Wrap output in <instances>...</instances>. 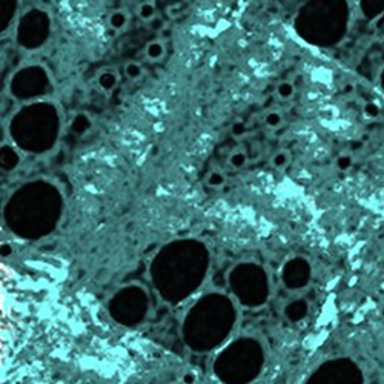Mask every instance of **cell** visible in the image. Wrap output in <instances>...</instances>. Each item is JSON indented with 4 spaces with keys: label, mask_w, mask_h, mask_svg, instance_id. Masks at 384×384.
Here are the masks:
<instances>
[{
    "label": "cell",
    "mask_w": 384,
    "mask_h": 384,
    "mask_svg": "<svg viewBox=\"0 0 384 384\" xmlns=\"http://www.w3.org/2000/svg\"><path fill=\"white\" fill-rule=\"evenodd\" d=\"M230 132H232L234 137H243L246 134V124H244V122H236V123H234Z\"/></svg>",
    "instance_id": "cell-20"
},
{
    "label": "cell",
    "mask_w": 384,
    "mask_h": 384,
    "mask_svg": "<svg viewBox=\"0 0 384 384\" xmlns=\"http://www.w3.org/2000/svg\"><path fill=\"white\" fill-rule=\"evenodd\" d=\"M137 16L146 24H152L157 18V6L152 2H142L137 8Z\"/></svg>",
    "instance_id": "cell-11"
},
{
    "label": "cell",
    "mask_w": 384,
    "mask_h": 384,
    "mask_svg": "<svg viewBox=\"0 0 384 384\" xmlns=\"http://www.w3.org/2000/svg\"><path fill=\"white\" fill-rule=\"evenodd\" d=\"M128 22H130V16H128L126 11L123 10H117L112 11L108 17V25L114 30V31H122L126 28Z\"/></svg>",
    "instance_id": "cell-10"
},
{
    "label": "cell",
    "mask_w": 384,
    "mask_h": 384,
    "mask_svg": "<svg viewBox=\"0 0 384 384\" xmlns=\"http://www.w3.org/2000/svg\"><path fill=\"white\" fill-rule=\"evenodd\" d=\"M232 284L242 300L249 304H258L266 296V276L255 266H242L232 275Z\"/></svg>",
    "instance_id": "cell-5"
},
{
    "label": "cell",
    "mask_w": 384,
    "mask_h": 384,
    "mask_svg": "<svg viewBox=\"0 0 384 384\" xmlns=\"http://www.w3.org/2000/svg\"><path fill=\"white\" fill-rule=\"evenodd\" d=\"M204 264V254L196 244H176L166 250L157 263V283L166 296L180 298L197 286Z\"/></svg>",
    "instance_id": "cell-1"
},
{
    "label": "cell",
    "mask_w": 384,
    "mask_h": 384,
    "mask_svg": "<svg viewBox=\"0 0 384 384\" xmlns=\"http://www.w3.org/2000/svg\"><path fill=\"white\" fill-rule=\"evenodd\" d=\"M228 163H229L234 169H242V168H244L246 163H248V156H246V152H243V151H236V152H232V154L229 156Z\"/></svg>",
    "instance_id": "cell-15"
},
{
    "label": "cell",
    "mask_w": 384,
    "mask_h": 384,
    "mask_svg": "<svg viewBox=\"0 0 384 384\" xmlns=\"http://www.w3.org/2000/svg\"><path fill=\"white\" fill-rule=\"evenodd\" d=\"M264 123L268 128H278L282 124V114L280 112H268Z\"/></svg>",
    "instance_id": "cell-19"
},
{
    "label": "cell",
    "mask_w": 384,
    "mask_h": 384,
    "mask_svg": "<svg viewBox=\"0 0 384 384\" xmlns=\"http://www.w3.org/2000/svg\"><path fill=\"white\" fill-rule=\"evenodd\" d=\"M289 163V154L286 151H278L272 157V166L275 169H284Z\"/></svg>",
    "instance_id": "cell-17"
},
{
    "label": "cell",
    "mask_w": 384,
    "mask_h": 384,
    "mask_svg": "<svg viewBox=\"0 0 384 384\" xmlns=\"http://www.w3.org/2000/svg\"><path fill=\"white\" fill-rule=\"evenodd\" d=\"M143 66L137 62H128L124 65V76L130 80H140L143 77Z\"/></svg>",
    "instance_id": "cell-12"
},
{
    "label": "cell",
    "mask_w": 384,
    "mask_h": 384,
    "mask_svg": "<svg viewBox=\"0 0 384 384\" xmlns=\"http://www.w3.org/2000/svg\"><path fill=\"white\" fill-rule=\"evenodd\" d=\"M166 54V46L162 40H152L149 42L144 48V56L149 62H160Z\"/></svg>",
    "instance_id": "cell-9"
},
{
    "label": "cell",
    "mask_w": 384,
    "mask_h": 384,
    "mask_svg": "<svg viewBox=\"0 0 384 384\" xmlns=\"http://www.w3.org/2000/svg\"><path fill=\"white\" fill-rule=\"evenodd\" d=\"M276 94H278L280 98L283 100H288L294 96V84L289 83V82H283L280 83L278 86H276Z\"/></svg>",
    "instance_id": "cell-18"
},
{
    "label": "cell",
    "mask_w": 384,
    "mask_h": 384,
    "mask_svg": "<svg viewBox=\"0 0 384 384\" xmlns=\"http://www.w3.org/2000/svg\"><path fill=\"white\" fill-rule=\"evenodd\" d=\"M234 309L222 296L202 302L186 322V340L196 350L216 348L232 326Z\"/></svg>",
    "instance_id": "cell-2"
},
{
    "label": "cell",
    "mask_w": 384,
    "mask_h": 384,
    "mask_svg": "<svg viewBox=\"0 0 384 384\" xmlns=\"http://www.w3.org/2000/svg\"><path fill=\"white\" fill-rule=\"evenodd\" d=\"M283 276H284V282L289 288H292V289L303 288L309 282V276H310L309 264L300 258L292 260L286 264Z\"/></svg>",
    "instance_id": "cell-7"
},
{
    "label": "cell",
    "mask_w": 384,
    "mask_h": 384,
    "mask_svg": "<svg viewBox=\"0 0 384 384\" xmlns=\"http://www.w3.org/2000/svg\"><path fill=\"white\" fill-rule=\"evenodd\" d=\"M118 82V76L114 70H103L97 76V84L98 88L104 92H110L116 88V84Z\"/></svg>",
    "instance_id": "cell-8"
},
{
    "label": "cell",
    "mask_w": 384,
    "mask_h": 384,
    "mask_svg": "<svg viewBox=\"0 0 384 384\" xmlns=\"http://www.w3.org/2000/svg\"><path fill=\"white\" fill-rule=\"evenodd\" d=\"M336 163H338V168H340V169H348V168L350 166V157H346V156H344V157H340Z\"/></svg>",
    "instance_id": "cell-21"
},
{
    "label": "cell",
    "mask_w": 384,
    "mask_h": 384,
    "mask_svg": "<svg viewBox=\"0 0 384 384\" xmlns=\"http://www.w3.org/2000/svg\"><path fill=\"white\" fill-rule=\"evenodd\" d=\"M304 384H366V375L354 360L335 358L318 366Z\"/></svg>",
    "instance_id": "cell-4"
},
{
    "label": "cell",
    "mask_w": 384,
    "mask_h": 384,
    "mask_svg": "<svg viewBox=\"0 0 384 384\" xmlns=\"http://www.w3.org/2000/svg\"><path fill=\"white\" fill-rule=\"evenodd\" d=\"M263 361L257 341L240 340L218 355L214 372L224 384H249L260 375Z\"/></svg>",
    "instance_id": "cell-3"
},
{
    "label": "cell",
    "mask_w": 384,
    "mask_h": 384,
    "mask_svg": "<svg viewBox=\"0 0 384 384\" xmlns=\"http://www.w3.org/2000/svg\"><path fill=\"white\" fill-rule=\"evenodd\" d=\"M146 308L143 292L138 289H130L122 292L112 303L114 315L123 323H136L142 318Z\"/></svg>",
    "instance_id": "cell-6"
},
{
    "label": "cell",
    "mask_w": 384,
    "mask_h": 384,
    "mask_svg": "<svg viewBox=\"0 0 384 384\" xmlns=\"http://www.w3.org/2000/svg\"><path fill=\"white\" fill-rule=\"evenodd\" d=\"M90 126H91V122H90L88 116H84V114H78V116L72 120V131H74L76 134L86 132V131L90 130Z\"/></svg>",
    "instance_id": "cell-14"
},
{
    "label": "cell",
    "mask_w": 384,
    "mask_h": 384,
    "mask_svg": "<svg viewBox=\"0 0 384 384\" xmlns=\"http://www.w3.org/2000/svg\"><path fill=\"white\" fill-rule=\"evenodd\" d=\"M306 310H308V306L306 303L303 302H296L294 304H290L288 308V315L290 320H294V322H296V320H302L304 315H306Z\"/></svg>",
    "instance_id": "cell-13"
},
{
    "label": "cell",
    "mask_w": 384,
    "mask_h": 384,
    "mask_svg": "<svg viewBox=\"0 0 384 384\" xmlns=\"http://www.w3.org/2000/svg\"><path fill=\"white\" fill-rule=\"evenodd\" d=\"M226 184V176L220 170H212L208 176V186L210 188H222Z\"/></svg>",
    "instance_id": "cell-16"
}]
</instances>
